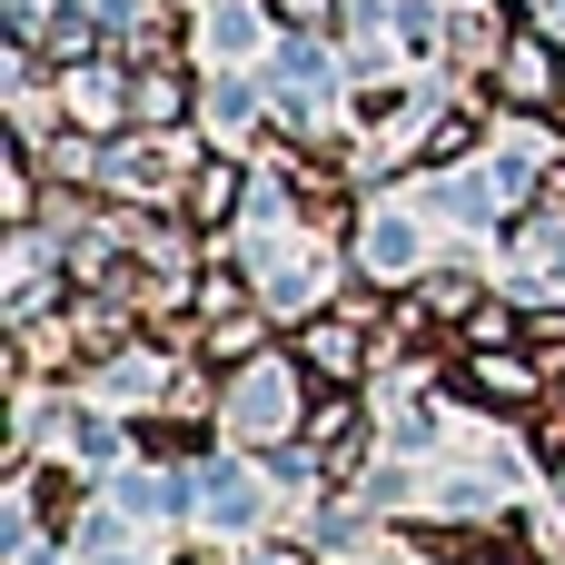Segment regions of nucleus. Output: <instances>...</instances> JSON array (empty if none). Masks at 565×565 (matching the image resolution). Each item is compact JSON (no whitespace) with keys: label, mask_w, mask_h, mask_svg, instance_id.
<instances>
[{"label":"nucleus","mask_w":565,"mask_h":565,"mask_svg":"<svg viewBox=\"0 0 565 565\" xmlns=\"http://www.w3.org/2000/svg\"><path fill=\"white\" fill-rule=\"evenodd\" d=\"M308 447H318L328 467H348V457H358V397H348V387H328V397H318V417H308Z\"/></svg>","instance_id":"obj_5"},{"label":"nucleus","mask_w":565,"mask_h":565,"mask_svg":"<svg viewBox=\"0 0 565 565\" xmlns=\"http://www.w3.org/2000/svg\"><path fill=\"white\" fill-rule=\"evenodd\" d=\"M367 268H377V278H407V268H417V238H407V228H377V238H367Z\"/></svg>","instance_id":"obj_8"},{"label":"nucleus","mask_w":565,"mask_h":565,"mask_svg":"<svg viewBox=\"0 0 565 565\" xmlns=\"http://www.w3.org/2000/svg\"><path fill=\"white\" fill-rule=\"evenodd\" d=\"M199 169H209V159H199L189 139H159V149H119V159H109V189H119V199H169V189L199 179Z\"/></svg>","instance_id":"obj_1"},{"label":"nucleus","mask_w":565,"mask_h":565,"mask_svg":"<svg viewBox=\"0 0 565 565\" xmlns=\"http://www.w3.org/2000/svg\"><path fill=\"white\" fill-rule=\"evenodd\" d=\"M268 10H278L288 30H308V20H328V0H268Z\"/></svg>","instance_id":"obj_9"},{"label":"nucleus","mask_w":565,"mask_h":565,"mask_svg":"<svg viewBox=\"0 0 565 565\" xmlns=\"http://www.w3.org/2000/svg\"><path fill=\"white\" fill-rule=\"evenodd\" d=\"M457 387L487 397V407H526V397H536V367H526L516 348H467V358H457Z\"/></svg>","instance_id":"obj_3"},{"label":"nucleus","mask_w":565,"mask_h":565,"mask_svg":"<svg viewBox=\"0 0 565 565\" xmlns=\"http://www.w3.org/2000/svg\"><path fill=\"white\" fill-rule=\"evenodd\" d=\"M477 565H507V556H477Z\"/></svg>","instance_id":"obj_10"},{"label":"nucleus","mask_w":565,"mask_h":565,"mask_svg":"<svg viewBox=\"0 0 565 565\" xmlns=\"http://www.w3.org/2000/svg\"><path fill=\"white\" fill-rule=\"evenodd\" d=\"M298 367L328 377V387H348V377H358V308H348V318H308V328H298Z\"/></svg>","instance_id":"obj_4"},{"label":"nucleus","mask_w":565,"mask_h":565,"mask_svg":"<svg viewBox=\"0 0 565 565\" xmlns=\"http://www.w3.org/2000/svg\"><path fill=\"white\" fill-rule=\"evenodd\" d=\"M129 109H139V119H179V109H189V79H179V70L159 60V70H149V79L129 89Z\"/></svg>","instance_id":"obj_6"},{"label":"nucleus","mask_w":565,"mask_h":565,"mask_svg":"<svg viewBox=\"0 0 565 565\" xmlns=\"http://www.w3.org/2000/svg\"><path fill=\"white\" fill-rule=\"evenodd\" d=\"M497 99H516V109H546V99H556V50H546L536 30H507V50H497Z\"/></svg>","instance_id":"obj_2"},{"label":"nucleus","mask_w":565,"mask_h":565,"mask_svg":"<svg viewBox=\"0 0 565 565\" xmlns=\"http://www.w3.org/2000/svg\"><path fill=\"white\" fill-rule=\"evenodd\" d=\"M228 199H238V169H218V159H209V169L189 179V218H199V228H218V218H228Z\"/></svg>","instance_id":"obj_7"}]
</instances>
